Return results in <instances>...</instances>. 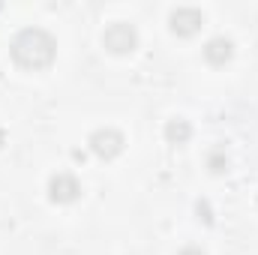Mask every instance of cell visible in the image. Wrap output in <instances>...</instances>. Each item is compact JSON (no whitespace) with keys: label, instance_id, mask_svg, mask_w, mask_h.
<instances>
[{"label":"cell","instance_id":"6","mask_svg":"<svg viewBox=\"0 0 258 255\" xmlns=\"http://www.w3.org/2000/svg\"><path fill=\"white\" fill-rule=\"evenodd\" d=\"M231 57H234V42L228 36H213L204 45V60L210 66H225Z\"/></svg>","mask_w":258,"mask_h":255},{"label":"cell","instance_id":"4","mask_svg":"<svg viewBox=\"0 0 258 255\" xmlns=\"http://www.w3.org/2000/svg\"><path fill=\"white\" fill-rule=\"evenodd\" d=\"M201 24H204V12L195 9V6H177V9H171V15H168L171 33H177V36H183V39L195 36V33L201 30Z\"/></svg>","mask_w":258,"mask_h":255},{"label":"cell","instance_id":"7","mask_svg":"<svg viewBox=\"0 0 258 255\" xmlns=\"http://www.w3.org/2000/svg\"><path fill=\"white\" fill-rule=\"evenodd\" d=\"M192 138V123L183 120V117H174L165 123V141L168 144H186Z\"/></svg>","mask_w":258,"mask_h":255},{"label":"cell","instance_id":"11","mask_svg":"<svg viewBox=\"0 0 258 255\" xmlns=\"http://www.w3.org/2000/svg\"><path fill=\"white\" fill-rule=\"evenodd\" d=\"M72 159L75 162H84V150H72Z\"/></svg>","mask_w":258,"mask_h":255},{"label":"cell","instance_id":"5","mask_svg":"<svg viewBox=\"0 0 258 255\" xmlns=\"http://www.w3.org/2000/svg\"><path fill=\"white\" fill-rule=\"evenodd\" d=\"M78 195H81V183H78L75 174H69V171L51 174V180H48V198L54 204H72Z\"/></svg>","mask_w":258,"mask_h":255},{"label":"cell","instance_id":"2","mask_svg":"<svg viewBox=\"0 0 258 255\" xmlns=\"http://www.w3.org/2000/svg\"><path fill=\"white\" fill-rule=\"evenodd\" d=\"M87 144H90V150H93V156H99V159H114V156H120L123 153V147H126V138H123V132L120 129H96V132H90V138H87Z\"/></svg>","mask_w":258,"mask_h":255},{"label":"cell","instance_id":"9","mask_svg":"<svg viewBox=\"0 0 258 255\" xmlns=\"http://www.w3.org/2000/svg\"><path fill=\"white\" fill-rule=\"evenodd\" d=\"M195 213H198V219H201L204 225H213V210H210V201H204V198H201V201L195 204Z\"/></svg>","mask_w":258,"mask_h":255},{"label":"cell","instance_id":"12","mask_svg":"<svg viewBox=\"0 0 258 255\" xmlns=\"http://www.w3.org/2000/svg\"><path fill=\"white\" fill-rule=\"evenodd\" d=\"M3 144H6V132L0 129V147H3Z\"/></svg>","mask_w":258,"mask_h":255},{"label":"cell","instance_id":"8","mask_svg":"<svg viewBox=\"0 0 258 255\" xmlns=\"http://www.w3.org/2000/svg\"><path fill=\"white\" fill-rule=\"evenodd\" d=\"M228 153H225V147H213L210 153H207V168H210V174H225L228 171Z\"/></svg>","mask_w":258,"mask_h":255},{"label":"cell","instance_id":"1","mask_svg":"<svg viewBox=\"0 0 258 255\" xmlns=\"http://www.w3.org/2000/svg\"><path fill=\"white\" fill-rule=\"evenodd\" d=\"M9 51H12V60L21 69H45L57 57V42L42 27H24L15 33Z\"/></svg>","mask_w":258,"mask_h":255},{"label":"cell","instance_id":"3","mask_svg":"<svg viewBox=\"0 0 258 255\" xmlns=\"http://www.w3.org/2000/svg\"><path fill=\"white\" fill-rule=\"evenodd\" d=\"M102 45L111 51V54H132L138 48V30L126 24V21H117L111 27H105L102 33Z\"/></svg>","mask_w":258,"mask_h":255},{"label":"cell","instance_id":"10","mask_svg":"<svg viewBox=\"0 0 258 255\" xmlns=\"http://www.w3.org/2000/svg\"><path fill=\"white\" fill-rule=\"evenodd\" d=\"M177 255H204V249H201V246H195V243H189V246H183Z\"/></svg>","mask_w":258,"mask_h":255}]
</instances>
